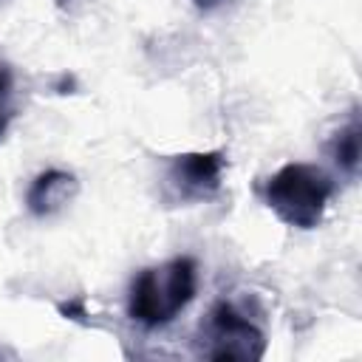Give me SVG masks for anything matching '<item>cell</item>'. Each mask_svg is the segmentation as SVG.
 I'll use <instances>...</instances> for the list:
<instances>
[{
    "label": "cell",
    "instance_id": "3",
    "mask_svg": "<svg viewBox=\"0 0 362 362\" xmlns=\"http://www.w3.org/2000/svg\"><path fill=\"white\" fill-rule=\"evenodd\" d=\"M266 354L263 331L243 317L232 303L221 300L209 308V317L201 331V356L229 362V359H260Z\"/></svg>",
    "mask_w": 362,
    "mask_h": 362
},
{
    "label": "cell",
    "instance_id": "5",
    "mask_svg": "<svg viewBox=\"0 0 362 362\" xmlns=\"http://www.w3.org/2000/svg\"><path fill=\"white\" fill-rule=\"evenodd\" d=\"M76 192H79L76 175L68 173V170L51 167V170H42V173L31 181V187H28V192H25V206H28L31 215L48 218V215L65 209V206L76 198Z\"/></svg>",
    "mask_w": 362,
    "mask_h": 362
},
{
    "label": "cell",
    "instance_id": "6",
    "mask_svg": "<svg viewBox=\"0 0 362 362\" xmlns=\"http://www.w3.org/2000/svg\"><path fill=\"white\" fill-rule=\"evenodd\" d=\"M362 127H359V119L354 116L348 124H342L337 133H334V139H331V144H328V153H331V158H334V164L348 175V178H354L356 173H359V156H362Z\"/></svg>",
    "mask_w": 362,
    "mask_h": 362
},
{
    "label": "cell",
    "instance_id": "4",
    "mask_svg": "<svg viewBox=\"0 0 362 362\" xmlns=\"http://www.w3.org/2000/svg\"><path fill=\"white\" fill-rule=\"evenodd\" d=\"M223 167H226L223 150L173 156L164 167V198L173 204L209 201L221 189Z\"/></svg>",
    "mask_w": 362,
    "mask_h": 362
},
{
    "label": "cell",
    "instance_id": "1",
    "mask_svg": "<svg viewBox=\"0 0 362 362\" xmlns=\"http://www.w3.org/2000/svg\"><path fill=\"white\" fill-rule=\"evenodd\" d=\"M198 266L189 255L141 269L127 291V314L144 328L170 325L195 297Z\"/></svg>",
    "mask_w": 362,
    "mask_h": 362
},
{
    "label": "cell",
    "instance_id": "2",
    "mask_svg": "<svg viewBox=\"0 0 362 362\" xmlns=\"http://www.w3.org/2000/svg\"><path fill=\"white\" fill-rule=\"evenodd\" d=\"M334 195V181L317 164L288 161L263 187L266 206L294 229L320 226L325 206Z\"/></svg>",
    "mask_w": 362,
    "mask_h": 362
},
{
    "label": "cell",
    "instance_id": "8",
    "mask_svg": "<svg viewBox=\"0 0 362 362\" xmlns=\"http://www.w3.org/2000/svg\"><path fill=\"white\" fill-rule=\"evenodd\" d=\"M192 3H195L198 8H212V6L218 3V0H192Z\"/></svg>",
    "mask_w": 362,
    "mask_h": 362
},
{
    "label": "cell",
    "instance_id": "7",
    "mask_svg": "<svg viewBox=\"0 0 362 362\" xmlns=\"http://www.w3.org/2000/svg\"><path fill=\"white\" fill-rule=\"evenodd\" d=\"M11 119H14V76L11 68L0 62V139L6 136Z\"/></svg>",
    "mask_w": 362,
    "mask_h": 362
}]
</instances>
